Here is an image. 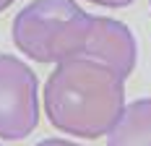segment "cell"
Wrapping results in <instances>:
<instances>
[{"label":"cell","mask_w":151,"mask_h":146,"mask_svg":"<svg viewBox=\"0 0 151 146\" xmlns=\"http://www.w3.org/2000/svg\"><path fill=\"white\" fill-rule=\"evenodd\" d=\"M94 5H102V8H125V5H130L133 0H89Z\"/></svg>","instance_id":"6"},{"label":"cell","mask_w":151,"mask_h":146,"mask_svg":"<svg viewBox=\"0 0 151 146\" xmlns=\"http://www.w3.org/2000/svg\"><path fill=\"white\" fill-rule=\"evenodd\" d=\"M37 146H81V144H73L68 138H45V141H39Z\"/></svg>","instance_id":"7"},{"label":"cell","mask_w":151,"mask_h":146,"mask_svg":"<svg viewBox=\"0 0 151 146\" xmlns=\"http://www.w3.org/2000/svg\"><path fill=\"white\" fill-rule=\"evenodd\" d=\"M122 110L125 78L94 60H63L45 84L47 120L68 136H107L120 120Z\"/></svg>","instance_id":"1"},{"label":"cell","mask_w":151,"mask_h":146,"mask_svg":"<svg viewBox=\"0 0 151 146\" xmlns=\"http://www.w3.org/2000/svg\"><path fill=\"white\" fill-rule=\"evenodd\" d=\"M8 5H13V0H0V13H3V11L8 8Z\"/></svg>","instance_id":"8"},{"label":"cell","mask_w":151,"mask_h":146,"mask_svg":"<svg viewBox=\"0 0 151 146\" xmlns=\"http://www.w3.org/2000/svg\"><path fill=\"white\" fill-rule=\"evenodd\" d=\"M39 123L37 73L24 60L0 55V138L21 141Z\"/></svg>","instance_id":"3"},{"label":"cell","mask_w":151,"mask_h":146,"mask_svg":"<svg viewBox=\"0 0 151 146\" xmlns=\"http://www.w3.org/2000/svg\"><path fill=\"white\" fill-rule=\"evenodd\" d=\"M73 58L94 60L115 71L120 78H128L136 68L138 44L122 21L78 11L73 18H68L50 47V63L55 65Z\"/></svg>","instance_id":"2"},{"label":"cell","mask_w":151,"mask_h":146,"mask_svg":"<svg viewBox=\"0 0 151 146\" xmlns=\"http://www.w3.org/2000/svg\"><path fill=\"white\" fill-rule=\"evenodd\" d=\"M149 3H151V0H149Z\"/></svg>","instance_id":"9"},{"label":"cell","mask_w":151,"mask_h":146,"mask_svg":"<svg viewBox=\"0 0 151 146\" xmlns=\"http://www.w3.org/2000/svg\"><path fill=\"white\" fill-rule=\"evenodd\" d=\"M107 146H151V97L125 104L120 120L107 133Z\"/></svg>","instance_id":"5"},{"label":"cell","mask_w":151,"mask_h":146,"mask_svg":"<svg viewBox=\"0 0 151 146\" xmlns=\"http://www.w3.org/2000/svg\"><path fill=\"white\" fill-rule=\"evenodd\" d=\"M81 8L76 0H34L18 11L11 26V37L18 52L37 63H50V47L60 29Z\"/></svg>","instance_id":"4"}]
</instances>
